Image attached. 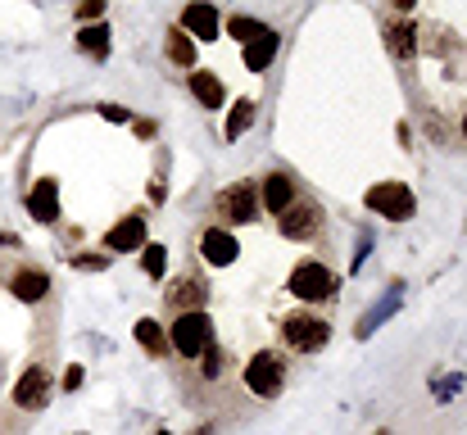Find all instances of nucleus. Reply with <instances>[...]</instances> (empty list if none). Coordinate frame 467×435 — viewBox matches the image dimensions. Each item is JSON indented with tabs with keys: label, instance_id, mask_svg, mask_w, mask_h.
<instances>
[{
	"label": "nucleus",
	"instance_id": "nucleus-25",
	"mask_svg": "<svg viewBox=\"0 0 467 435\" xmlns=\"http://www.w3.org/2000/svg\"><path fill=\"white\" fill-rule=\"evenodd\" d=\"M100 14H105V0H82L78 5V18L82 23H100Z\"/></svg>",
	"mask_w": 467,
	"mask_h": 435
},
{
	"label": "nucleus",
	"instance_id": "nucleus-7",
	"mask_svg": "<svg viewBox=\"0 0 467 435\" xmlns=\"http://www.w3.org/2000/svg\"><path fill=\"white\" fill-rule=\"evenodd\" d=\"M218 213H223L227 223H254V218H259V191H254L250 181L227 186V191L218 195Z\"/></svg>",
	"mask_w": 467,
	"mask_h": 435
},
{
	"label": "nucleus",
	"instance_id": "nucleus-27",
	"mask_svg": "<svg viewBox=\"0 0 467 435\" xmlns=\"http://www.w3.org/2000/svg\"><path fill=\"white\" fill-rule=\"evenodd\" d=\"M78 386H82V368H68L64 372V390H78Z\"/></svg>",
	"mask_w": 467,
	"mask_h": 435
},
{
	"label": "nucleus",
	"instance_id": "nucleus-15",
	"mask_svg": "<svg viewBox=\"0 0 467 435\" xmlns=\"http://www.w3.org/2000/svg\"><path fill=\"white\" fill-rule=\"evenodd\" d=\"M9 290L23 299V304H36V299H46V290H50V277L41 273V268H18L14 277H9Z\"/></svg>",
	"mask_w": 467,
	"mask_h": 435
},
{
	"label": "nucleus",
	"instance_id": "nucleus-5",
	"mask_svg": "<svg viewBox=\"0 0 467 435\" xmlns=\"http://www.w3.org/2000/svg\"><path fill=\"white\" fill-rule=\"evenodd\" d=\"M50 395H55V377H50V368H27L23 377H18V386H14V404L18 409H27V413H41L46 404H50Z\"/></svg>",
	"mask_w": 467,
	"mask_h": 435
},
{
	"label": "nucleus",
	"instance_id": "nucleus-20",
	"mask_svg": "<svg viewBox=\"0 0 467 435\" xmlns=\"http://www.w3.org/2000/svg\"><path fill=\"white\" fill-rule=\"evenodd\" d=\"M191 91H195V100H200L204 109H218V105H223V82H218L213 73H191Z\"/></svg>",
	"mask_w": 467,
	"mask_h": 435
},
{
	"label": "nucleus",
	"instance_id": "nucleus-8",
	"mask_svg": "<svg viewBox=\"0 0 467 435\" xmlns=\"http://www.w3.org/2000/svg\"><path fill=\"white\" fill-rule=\"evenodd\" d=\"M317 223H322V209H317V204H291V209L282 213V236L309 241L313 232H317Z\"/></svg>",
	"mask_w": 467,
	"mask_h": 435
},
{
	"label": "nucleus",
	"instance_id": "nucleus-9",
	"mask_svg": "<svg viewBox=\"0 0 467 435\" xmlns=\"http://www.w3.org/2000/svg\"><path fill=\"white\" fill-rule=\"evenodd\" d=\"M27 213H32L36 223H55V218H59V181L41 177V181L32 186V195H27Z\"/></svg>",
	"mask_w": 467,
	"mask_h": 435
},
{
	"label": "nucleus",
	"instance_id": "nucleus-22",
	"mask_svg": "<svg viewBox=\"0 0 467 435\" xmlns=\"http://www.w3.org/2000/svg\"><path fill=\"white\" fill-rule=\"evenodd\" d=\"M250 123H254V105L241 100V105L227 114V141H241V132H250Z\"/></svg>",
	"mask_w": 467,
	"mask_h": 435
},
{
	"label": "nucleus",
	"instance_id": "nucleus-17",
	"mask_svg": "<svg viewBox=\"0 0 467 435\" xmlns=\"http://www.w3.org/2000/svg\"><path fill=\"white\" fill-rule=\"evenodd\" d=\"M168 59L177 68H195V36L182 27H168Z\"/></svg>",
	"mask_w": 467,
	"mask_h": 435
},
{
	"label": "nucleus",
	"instance_id": "nucleus-29",
	"mask_svg": "<svg viewBox=\"0 0 467 435\" xmlns=\"http://www.w3.org/2000/svg\"><path fill=\"white\" fill-rule=\"evenodd\" d=\"M463 137H467V119H463Z\"/></svg>",
	"mask_w": 467,
	"mask_h": 435
},
{
	"label": "nucleus",
	"instance_id": "nucleus-10",
	"mask_svg": "<svg viewBox=\"0 0 467 435\" xmlns=\"http://www.w3.org/2000/svg\"><path fill=\"white\" fill-rule=\"evenodd\" d=\"M105 245H109V250H119V254L141 250V245H146V213H132V218H123L119 227H109Z\"/></svg>",
	"mask_w": 467,
	"mask_h": 435
},
{
	"label": "nucleus",
	"instance_id": "nucleus-30",
	"mask_svg": "<svg viewBox=\"0 0 467 435\" xmlns=\"http://www.w3.org/2000/svg\"><path fill=\"white\" fill-rule=\"evenodd\" d=\"M372 435H390V431H372Z\"/></svg>",
	"mask_w": 467,
	"mask_h": 435
},
{
	"label": "nucleus",
	"instance_id": "nucleus-18",
	"mask_svg": "<svg viewBox=\"0 0 467 435\" xmlns=\"http://www.w3.org/2000/svg\"><path fill=\"white\" fill-rule=\"evenodd\" d=\"M78 50L105 59V55H109V27H105V23H82V32H78Z\"/></svg>",
	"mask_w": 467,
	"mask_h": 435
},
{
	"label": "nucleus",
	"instance_id": "nucleus-16",
	"mask_svg": "<svg viewBox=\"0 0 467 435\" xmlns=\"http://www.w3.org/2000/svg\"><path fill=\"white\" fill-rule=\"evenodd\" d=\"M273 55H277V32L268 27L264 36H254V41L245 46V68H250V73H264V68L273 64Z\"/></svg>",
	"mask_w": 467,
	"mask_h": 435
},
{
	"label": "nucleus",
	"instance_id": "nucleus-21",
	"mask_svg": "<svg viewBox=\"0 0 467 435\" xmlns=\"http://www.w3.org/2000/svg\"><path fill=\"white\" fill-rule=\"evenodd\" d=\"M137 340H141V349H146V354H168V336H163V326H159L155 317H141V322H137Z\"/></svg>",
	"mask_w": 467,
	"mask_h": 435
},
{
	"label": "nucleus",
	"instance_id": "nucleus-2",
	"mask_svg": "<svg viewBox=\"0 0 467 435\" xmlns=\"http://www.w3.org/2000/svg\"><path fill=\"white\" fill-rule=\"evenodd\" d=\"M363 200H368L372 213H381V218H390V223H409L413 209H418V200H413V191H409L404 181H377Z\"/></svg>",
	"mask_w": 467,
	"mask_h": 435
},
{
	"label": "nucleus",
	"instance_id": "nucleus-14",
	"mask_svg": "<svg viewBox=\"0 0 467 435\" xmlns=\"http://www.w3.org/2000/svg\"><path fill=\"white\" fill-rule=\"evenodd\" d=\"M204 299H209V286H204V282H195V277H177V282L168 286V304H172V308H182V313L204 308Z\"/></svg>",
	"mask_w": 467,
	"mask_h": 435
},
{
	"label": "nucleus",
	"instance_id": "nucleus-11",
	"mask_svg": "<svg viewBox=\"0 0 467 435\" xmlns=\"http://www.w3.org/2000/svg\"><path fill=\"white\" fill-rule=\"evenodd\" d=\"M291 195H296V181L286 177V172H273V177H264V191H259V204L268 209V213H286L291 209Z\"/></svg>",
	"mask_w": 467,
	"mask_h": 435
},
{
	"label": "nucleus",
	"instance_id": "nucleus-19",
	"mask_svg": "<svg viewBox=\"0 0 467 435\" xmlns=\"http://www.w3.org/2000/svg\"><path fill=\"white\" fill-rule=\"evenodd\" d=\"M413 36H418V27H413V23H395V27L386 32L390 55H395V59H413V50H418V41H413Z\"/></svg>",
	"mask_w": 467,
	"mask_h": 435
},
{
	"label": "nucleus",
	"instance_id": "nucleus-23",
	"mask_svg": "<svg viewBox=\"0 0 467 435\" xmlns=\"http://www.w3.org/2000/svg\"><path fill=\"white\" fill-rule=\"evenodd\" d=\"M227 32H232V36H236V41H245V46H250V41H254V36H264V32H268V27H264V23H259V18H245V14H236V18H232V23H227Z\"/></svg>",
	"mask_w": 467,
	"mask_h": 435
},
{
	"label": "nucleus",
	"instance_id": "nucleus-4",
	"mask_svg": "<svg viewBox=\"0 0 467 435\" xmlns=\"http://www.w3.org/2000/svg\"><path fill=\"white\" fill-rule=\"evenodd\" d=\"M282 381H286V368H282V358L277 354H254L250 363H245V386H250V395H259V399H273L277 390H282Z\"/></svg>",
	"mask_w": 467,
	"mask_h": 435
},
{
	"label": "nucleus",
	"instance_id": "nucleus-12",
	"mask_svg": "<svg viewBox=\"0 0 467 435\" xmlns=\"http://www.w3.org/2000/svg\"><path fill=\"white\" fill-rule=\"evenodd\" d=\"M182 32L213 41V36H218V9H213V5H200V0L186 5V9H182Z\"/></svg>",
	"mask_w": 467,
	"mask_h": 435
},
{
	"label": "nucleus",
	"instance_id": "nucleus-31",
	"mask_svg": "<svg viewBox=\"0 0 467 435\" xmlns=\"http://www.w3.org/2000/svg\"><path fill=\"white\" fill-rule=\"evenodd\" d=\"M159 435H168V431H159Z\"/></svg>",
	"mask_w": 467,
	"mask_h": 435
},
{
	"label": "nucleus",
	"instance_id": "nucleus-13",
	"mask_svg": "<svg viewBox=\"0 0 467 435\" xmlns=\"http://www.w3.org/2000/svg\"><path fill=\"white\" fill-rule=\"evenodd\" d=\"M200 254H204L213 268H227V264L236 259V241H232V232H223V227H209V232L200 236Z\"/></svg>",
	"mask_w": 467,
	"mask_h": 435
},
{
	"label": "nucleus",
	"instance_id": "nucleus-6",
	"mask_svg": "<svg viewBox=\"0 0 467 435\" xmlns=\"http://www.w3.org/2000/svg\"><path fill=\"white\" fill-rule=\"evenodd\" d=\"M286 290L296 295V299H305V304H317V299H331L336 295V277L322 268V264H300L296 273H291V282H286Z\"/></svg>",
	"mask_w": 467,
	"mask_h": 435
},
{
	"label": "nucleus",
	"instance_id": "nucleus-24",
	"mask_svg": "<svg viewBox=\"0 0 467 435\" xmlns=\"http://www.w3.org/2000/svg\"><path fill=\"white\" fill-rule=\"evenodd\" d=\"M163 264H168V250H163V245H146V250H141L146 277H163Z\"/></svg>",
	"mask_w": 467,
	"mask_h": 435
},
{
	"label": "nucleus",
	"instance_id": "nucleus-3",
	"mask_svg": "<svg viewBox=\"0 0 467 435\" xmlns=\"http://www.w3.org/2000/svg\"><path fill=\"white\" fill-rule=\"evenodd\" d=\"M282 336H286V345L296 354H317L331 340V326L322 317H313V313H291V317H282Z\"/></svg>",
	"mask_w": 467,
	"mask_h": 435
},
{
	"label": "nucleus",
	"instance_id": "nucleus-28",
	"mask_svg": "<svg viewBox=\"0 0 467 435\" xmlns=\"http://www.w3.org/2000/svg\"><path fill=\"white\" fill-rule=\"evenodd\" d=\"M395 5H400V9H413V5H418V0H395Z\"/></svg>",
	"mask_w": 467,
	"mask_h": 435
},
{
	"label": "nucleus",
	"instance_id": "nucleus-1",
	"mask_svg": "<svg viewBox=\"0 0 467 435\" xmlns=\"http://www.w3.org/2000/svg\"><path fill=\"white\" fill-rule=\"evenodd\" d=\"M168 340H172V349H177L182 358H200V354L213 345V322H209V313H204V308L177 313V322L168 326Z\"/></svg>",
	"mask_w": 467,
	"mask_h": 435
},
{
	"label": "nucleus",
	"instance_id": "nucleus-26",
	"mask_svg": "<svg viewBox=\"0 0 467 435\" xmlns=\"http://www.w3.org/2000/svg\"><path fill=\"white\" fill-rule=\"evenodd\" d=\"M100 114H105V119H109V123H128V109H119V105H105V109H100Z\"/></svg>",
	"mask_w": 467,
	"mask_h": 435
}]
</instances>
